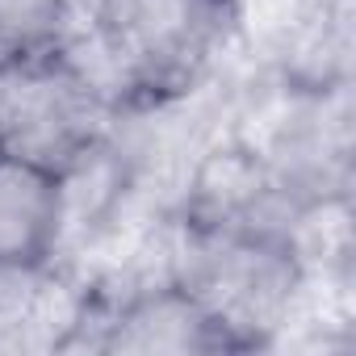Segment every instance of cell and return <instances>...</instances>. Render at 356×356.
<instances>
[{
  "mask_svg": "<svg viewBox=\"0 0 356 356\" xmlns=\"http://www.w3.org/2000/svg\"><path fill=\"white\" fill-rule=\"evenodd\" d=\"M243 22L239 0H92L88 38L113 109L147 113L189 97Z\"/></svg>",
  "mask_w": 356,
  "mask_h": 356,
  "instance_id": "1",
  "label": "cell"
},
{
  "mask_svg": "<svg viewBox=\"0 0 356 356\" xmlns=\"http://www.w3.org/2000/svg\"><path fill=\"white\" fill-rule=\"evenodd\" d=\"M273 185L293 218L348 210L352 197V88L302 97L285 92V109L256 143Z\"/></svg>",
  "mask_w": 356,
  "mask_h": 356,
  "instance_id": "4",
  "label": "cell"
},
{
  "mask_svg": "<svg viewBox=\"0 0 356 356\" xmlns=\"http://www.w3.org/2000/svg\"><path fill=\"white\" fill-rule=\"evenodd\" d=\"M277 76L302 97L352 88V0H306L281 34Z\"/></svg>",
  "mask_w": 356,
  "mask_h": 356,
  "instance_id": "8",
  "label": "cell"
},
{
  "mask_svg": "<svg viewBox=\"0 0 356 356\" xmlns=\"http://www.w3.org/2000/svg\"><path fill=\"white\" fill-rule=\"evenodd\" d=\"M118 118L101 76L72 51L0 72V151L67 181L101 155Z\"/></svg>",
  "mask_w": 356,
  "mask_h": 356,
  "instance_id": "3",
  "label": "cell"
},
{
  "mask_svg": "<svg viewBox=\"0 0 356 356\" xmlns=\"http://www.w3.org/2000/svg\"><path fill=\"white\" fill-rule=\"evenodd\" d=\"M80 348L109 356H218L227 352L214 318L172 273L126 289L122 298L92 293Z\"/></svg>",
  "mask_w": 356,
  "mask_h": 356,
  "instance_id": "5",
  "label": "cell"
},
{
  "mask_svg": "<svg viewBox=\"0 0 356 356\" xmlns=\"http://www.w3.org/2000/svg\"><path fill=\"white\" fill-rule=\"evenodd\" d=\"M172 277L214 318L227 352L273 348L306 293L310 256L298 231L185 235Z\"/></svg>",
  "mask_w": 356,
  "mask_h": 356,
  "instance_id": "2",
  "label": "cell"
},
{
  "mask_svg": "<svg viewBox=\"0 0 356 356\" xmlns=\"http://www.w3.org/2000/svg\"><path fill=\"white\" fill-rule=\"evenodd\" d=\"M176 227L185 235H231V231H298L293 210L273 185L268 163L252 138L210 147L176 206Z\"/></svg>",
  "mask_w": 356,
  "mask_h": 356,
  "instance_id": "6",
  "label": "cell"
},
{
  "mask_svg": "<svg viewBox=\"0 0 356 356\" xmlns=\"http://www.w3.org/2000/svg\"><path fill=\"white\" fill-rule=\"evenodd\" d=\"M76 47V0H0V72Z\"/></svg>",
  "mask_w": 356,
  "mask_h": 356,
  "instance_id": "9",
  "label": "cell"
},
{
  "mask_svg": "<svg viewBox=\"0 0 356 356\" xmlns=\"http://www.w3.org/2000/svg\"><path fill=\"white\" fill-rule=\"evenodd\" d=\"M72 181L0 151V268H51L67 231Z\"/></svg>",
  "mask_w": 356,
  "mask_h": 356,
  "instance_id": "7",
  "label": "cell"
}]
</instances>
